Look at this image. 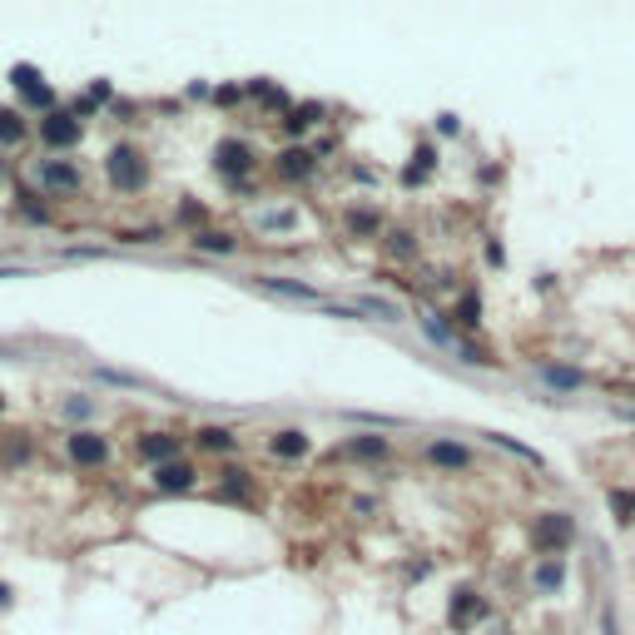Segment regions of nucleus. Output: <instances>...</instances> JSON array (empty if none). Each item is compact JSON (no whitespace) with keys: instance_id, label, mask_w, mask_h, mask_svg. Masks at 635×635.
I'll return each instance as SVG.
<instances>
[{"instance_id":"cd10ccee","label":"nucleus","mask_w":635,"mask_h":635,"mask_svg":"<svg viewBox=\"0 0 635 635\" xmlns=\"http://www.w3.org/2000/svg\"><path fill=\"white\" fill-rule=\"evenodd\" d=\"M0 412H5V392H0Z\"/></svg>"},{"instance_id":"4468645a","label":"nucleus","mask_w":635,"mask_h":635,"mask_svg":"<svg viewBox=\"0 0 635 635\" xmlns=\"http://www.w3.org/2000/svg\"><path fill=\"white\" fill-rule=\"evenodd\" d=\"M343 452L348 457H363V462H378V457H387V437H353Z\"/></svg>"},{"instance_id":"b1692460","label":"nucleus","mask_w":635,"mask_h":635,"mask_svg":"<svg viewBox=\"0 0 635 635\" xmlns=\"http://www.w3.org/2000/svg\"><path fill=\"white\" fill-rule=\"evenodd\" d=\"M224 497H249V472H229V482H224Z\"/></svg>"},{"instance_id":"4be33fe9","label":"nucleus","mask_w":635,"mask_h":635,"mask_svg":"<svg viewBox=\"0 0 635 635\" xmlns=\"http://www.w3.org/2000/svg\"><path fill=\"white\" fill-rule=\"evenodd\" d=\"M611 511L621 521H635V492H611Z\"/></svg>"},{"instance_id":"ddd939ff","label":"nucleus","mask_w":635,"mask_h":635,"mask_svg":"<svg viewBox=\"0 0 635 635\" xmlns=\"http://www.w3.org/2000/svg\"><path fill=\"white\" fill-rule=\"evenodd\" d=\"M273 457H308V437L298 432V427H288V432H273Z\"/></svg>"},{"instance_id":"2eb2a0df","label":"nucleus","mask_w":635,"mask_h":635,"mask_svg":"<svg viewBox=\"0 0 635 635\" xmlns=\"http://www.w3.org/2000/svg\"><path fill=\"white\" fill-rule=\"evenodd\" d=\"M318 120H323V105H298V110L283 120V129H288V134H308Z\"/></svg>"},{"instance_id":"f3484780","label":"nucleus","mask_w":635,"mask_h":635,"mask_svg":"<svg viewBox=\"0 0 635 635\" xmlns=\"http://www.w3.org/2000/svg\"><path fill=\"white\" fill-rule=\"evenodd\" d=\"M194 244H199L204 254H234V234H224V229H204Z\"/></svg>"},{"instance_id":"f03ea898","label":"nucleus","mask_w":635,"mask_h":635,"mask_svg":"<svg viewBox=\"0 0 635 635\" xmlns=\"http://www.w3.org/2000/svg\"><path fill=\"white\" fill-rule=\"evenodd\" d=\"M531 541H536V551H541V556L561 561V551L576 541V516H566V511H546V516H536Z\"/></svg>"},{"instance_id":"1a4fd4ad","label":"nucleus","mask_w":635,"mask_h":635,"mask_svg":"<svg viewBox=\"0 0 635 635\" xmlns=\"http://www.w3.org/2000/svg\"><path fill=\"white\" fill-rule=\"evenodd\" d=\"M154 487L159 492H194L199 487V467L194 462H169V467L154 472Z\"/></svg>"},{"instance_id":"6ab92c4d","label":"nucleus","mask_w":635,"mask_h":635,"mask_svg":"<svg viewBox=\"0 0 635 635\" xmlns=\"http://www.w3.org/2000/svg\"><path fill=\"white\" fill-rule=\"evenodd\" d=\"M348 229L358 234V239H368V234H378L382 219L373 214V209H348Z\"/></svg>"},{"instance_id":"20e7f679","label":"nucleus","mask_w":635,"mask_h":635,"mask_svg":"<svg viewBox=\"0 0 635 635\" xmlns=\"http://www.w3.org/2000/svg\"><path fill=\"white\" fill-rule=\"evenodd\" d=\"M10 85H15L20 105H30V110H50V105H55V90L40 80L35 65H15V70H10Z\"/></svg>"},{"instance_id":"39448f33","label":"nucleus","mask_w":635,"mask_h":635,"mask_svg":"<svg viewBox=\"0 0 635 635\" xmlns=\"http://www.w3.org/2000/svg\"><path fill=\"white\" fill-rule=\"evenodd\" d=\"M65 452H70L75 467H105V462H110V442H105L100 432H90V427L70 432V437H65Z\"/></svg>"},{"instance_id":"412c9836","label":"nucleus","mask_w":635,"mask_h":635,"mask_svg":"<svg viewBox=\"0 0 635 635\" xmlns=\"http://www.w3.org/2000/svg\"><path fill=\"white\" fill-rule=\"evenodd\" d=\"M536 586H541V591H556V586H561V561H546V566L536 571Z\"/></svg>"},{"instance_id":"5701e85b","label":"nucleus","mask_w":635,"mask_h":635,"mask_svg":"<svg viewBox=\"0 0 635 635\" xmlns=\"http://www.w3.org/2000/svg\"><path fill=\"white\" fill-rule=\"evenodd\" d=\"M482 323V303H477V293H467L462 298V328H477Z\"/></svg>"},{"instance_id":"423d86ee","label":"nucleus","mask_w":635,"mask_h":635,"mask_svg":"<svg viewBox=\"0 0 635 635\" xmlns=\"http://www.w3.org/2000/svg\"><path fill=\"white\" fill-rule=\"evenodd\" d=\"M80 134H85V125H80L75 115H65V110H50V115L40 120V139H45L50 149H75Z\"/></svg>"},{"instance_id":"9b49d317","label":"nucleus","mask_w":635,"mask_h":635,"mask_svg":"<svg viewBox=\"0 0 635 635\" xmlns=\"http://www.w3.org/2000/svg\"><path fill=\"white\" fill-rule=\"evenodd\" d=\"M427 462H432V467H447V472H462V467H467V447H457V442H432V447H427Z\"/></svg>"},{"instance_id":"393cba45","label":"nucleus","mask_w":635,"mask_h":635,"mask_svg":"<svg viewBox=\"0 0 635 635\" xmlns=\"http://www.w3.org/2000/svg\"><path fill=\"white\" fill-rule=\"evenodd\" d=\"M387 249H392V254H397V258H412V254H417V244H412V234H392V244H387Z\"/></svg>"},{"instance_id":"a211bd4d","label":"nucleus","mask_w":635,"mask_h":635,"mask_svg":"<svg viewBox=\"0 0 635 635\" xmlns=\"http://www.w3.org/2000/svg\"><path fill=\"white\" fill-rule=\"evenodd\" d=\"M199 447H204V452H234L239 442H234V432H224V427H204V432H199Z\"/></svg>"},{"instance_id":"9d476101","label":"nucleus","mask_w":635,"mask_h":635,"mask_svg":"<svg viewBox=\"0 0 635 635\" xmlns=\"http://www.w3.org/2000/svg\"><path fill=\"white\" fill-rule=\"evenodd\" d=\"M482 616H487V601H482L477 591H457V596H452V626H457V631L477 626Z\"/></svg>"},{"instance_id":"aec40b11","label":"nucleus","mask_w":635,"mask_h":635,"mask_svg":"<svg viewBox=\"0 0 635 635\" xmlns=\"http://www.w3.org/2000/svg\"><path fill=\"white\" fill-rule=\"evenodd\" d=\"M20 139H25L20 110H0V144H20Z\"/></svg>"},{"instance_id":"f8f14e48","label":"nucleus","mask_w":635,"mask_h":635,"mask_svg":"<svg viewBox=\"0 0 635 635\" xmlns=\"http://www.w3.org/2000/svg\"><path fill=\"white\" fill-rule=\"evenodd\" d=\"M278 174L283 179H308L313 174V154L308 149H283L278 154Z\"/></svg>"},{"instance_id":"bb28decb","label":"nucleus","mask_w":635,"mask_h":635,"mask_svg":"<svg viewBox=\"0 0 635 635\" xmlns=\"http://www.w3.org/2000/svg\"><path fill=\"white\" fill-rule=\"evenodd\" d=\"M606 635H621V631H616V621H606Z\"/></svg>"},{"instance_id":"f257e3e1","label":"nucleus","mask_w":635,"mask_h":635,"mask_svg":"<svg viewBox=\"0 0 635 635\" xmlns=\"http://www.w3.org/2000/svg\"><path fill=\"white\" fill-rule=\"evenodd\" d=\"M105 179H110L115 194H139L144 179H149V164H144V154H139L134 144H115V149L105 154Z\"/></svg>"},{"instance_id":"c85d7f7f","label":"nucleus","mask_w":635,"mask_h":635,"mask_svg":"<svg viewBox=\"0 0 635 635\" xmlns=\"http://www.w3.org/2000/svg\"><path fill=\"white\" fill-rule=\"evenodd\" d=\"M631 397H635V392H631Z\"/></svg>"},{"instance_id":"dca6fc26","label":"nucleus","mask_w":635,"mask_h":635,"mask_svg":"<svg viewBox=\"0 0 635 635\" xmlns=\"http://www.w3.org/2000/svg\"><path fill=\"white\" fill-rule=\"evenodd\" d=\"M432 164H437V154H432V149H417L412 164H407V174H402V184H422V179L432 174Z\"/></svg>"},{"instance_id":"0eeeda50","label":"nucleus","mask_w":635,"mask_h":635,"mask_svg":"<svg viewBox=\"0 0 635 635\" xmlns=\"http://www.w3.org/2000/svg\"><path fill=\"white\" fill-rule=\"evenodd\" d=\"M134 452H139V462L169 467V462H179V437L174 432H144V437H134Z\"/></svg>"},{"instance_id":"a878e982","label":"nucleus","mask_w":635,"mask_h":635,"mask_svg":"<svg viewBox=\"0 0 635 635\" xmlns=\"http://www.w3.org/2000/svg\"><path fill=\"white\" fill-rule=\"evenodd\" d=\"M546 378L556 382V387H576V382H581V373H566V368H556V373H546Z\"/></svg>"},{"instance_id":"7ed1b4c3","label":"nucleus","mask_w":635,"mask_h":635,"mask_svg":"<svg viewBox=\"0 0 635 635\" xmlns=\"http://www.w3.org/2000/svg\"><path fill=\"white\" fill-rule=\"evenodd\" d=\"M258 164V154H254V144L249 139H219V149H214V169L224 174V179H244L249 169Z\"/></svg>"},{"instance_id":"6e6552de","label":"nucleus","mask_w":635,"mask_h":635,"mask_svg":"<svg viewBox=\"0 0 635 635\" xmlns=\"http://www.w3.org/2000/svg\"><path fill=\"white\" fill-rule=\"evenodd\" d=\"M40 184H45L50 194H75V189H80V169L65 164V159H45V164H40Z\"/></svg>"}]
</instances>
